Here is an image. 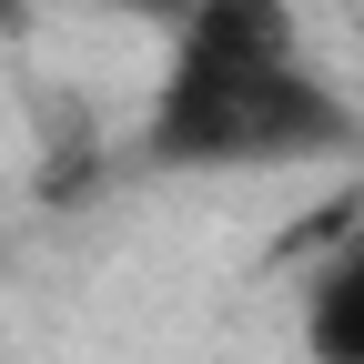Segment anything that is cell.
Listing matches in <instances>:
<instances>
[{
  "mask_svg": "<svg viewBox=\"0 0 364 364\" xmlns=\"http://www.w3.org/2000/svg\"><path fill=\"white\" fill-rule=\"evenodd\" d=\"M334 152H354V112L304 61L294 0H203L172 31V71L142 122L152 172H294Z\"/></svg>",
  "mask_w": 364,
  "mask_h": 364,
  "instance_id": "cell-1",
  "label": "cell"
},
{
  "mask_svg": "<svg viewBox=\"0 0 364 364\" xmlns=\"http://www.w3.org/2000/svg\"><path fill=\"white\" fill-rule=\"evenodd\" d=\"M304 344H314V364H364V223L314 263V284H304Z\"/></svg>",
  "mask_w": 364,
  "mask_h": 364,
  "instance_id": "cell-2",
  "label": "cell"
},
{
  "mask_svg": "<svg viewBox=\"0 0 364 364\" xmlns=\"http://www.w3.org/2000/svg\"><path fill=\"white\" fill-rule=\"evenodd\" d=\"M112 11H132V21H152V31H182V21L203 11V0H112Z\"/></svg>",
  "mask_w": 364,
  "mask_h": 364,
  "instance_id": "cell-3",
  "label": "cell"
},
{
  "mask_svg": "<svg viewBox=\"0 0 364 364\" xmlns=\"http://www.w3.org/2000/svg\"><path fill=\"white\" fill-rule=\"evenodd\" d=\"M21 11H31V0H0V31H21Z\"/></svg>",
  "mask_w": 364,
  "mask_h": 364,
  "instance_id": "cell-4",
  "label": "cell"
}]
</instances>
